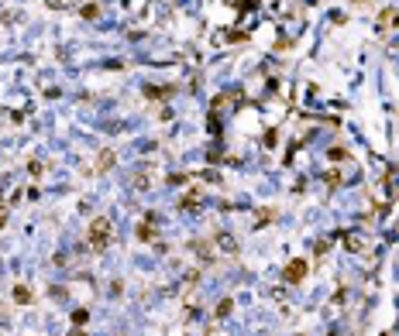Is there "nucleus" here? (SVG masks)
<instances>
[{
    "mask_svg": "<svg viewBox=\"0 0 399 336\" xmlns=\"http://www.w3.org/2000/svg\"><path fill=\"white\" fill-rule=\"evenodd\" d=\"M107 240H110V220H107V216H96V220L90 223V247H93V251H103Z\"/></svg>",
    "mask_w": 399,
    "mask_h": 336,
    "instance_id": "nucleus-1",
    "label": "nucleus"
},
{
    "mask_svg": "<svg viewBox=\"0 0 399 336\" xmlns=\"http://www.w3.org/2000/svg\"><path fill=\"white\" fill-rule=\"evenodd\" d=\"M303 274H306V261H289V268H286V274H282V278L296 285V281H303Z\"/></svg>",
    "mask_w": 399,
    "mask_h": 336,
    "instance_id": "nucleus-2",
    "label": "nucleus"
},
{
    "mask_svg": "<svg viewBox=\"0 0 399 336\" xmlns=\"http://www.w3.org/2000/svg\"><path fill=\"white\" fill-rule=\"evenodd\" d=\"M114 161H117V154H114V151H100V158H96V172H107Z\"/></svg>",
    "mask_w": 399,
    "mask_h": 336,
    "instance_id": "nucleus-3",
    "label": "nucleus"
},
{
    "mask_svg": "<svg viewBox=\"0 0 399 336\" xmlns=\"http://www.w3.org/2000/svg\"><path fill=\"white\" fill-rule=\"evenodd\" d=\"M152 223H155V216H148V223H141V227H138V237H141V240H152V233H155V227H152Z\"/></svg>",
    "mask_w": 399,
    "mask_h": 336,
    "instance_id": "nucleus-4",
    "label": "nucleus"
},
{
    "mask_svg": "<svg viewBox=\"0 0 399 336\" xmlns=\"http://www.w3.org/2000/svg\"><path fill=\"white\" fill-rule=\"evenodd\" d=\"M14 298H18L21 305H28V302H31V295H28V288H24V285H18V288H14Z\"/></svg>",
    "mask_w": 399,
    "mask_h": 336,
    "instance_id": "nucleus-5",
    "label": "nucleus"
},
{
    "mask_svg": "<svg viewBox=\"0 0 399 336\" xmlns=\"http://www.w3.org/2000/svg\"><path fill=\"white\" fill-rule=\"evenodd\" d=\"M272 216H276L272 210H261V213H258V223H255V227H269V220H272Z\"/></svg>",
    "mask_w": 399,
    "mask_h": 336,
    "instance_id": "nucleus-6",
    "label": "nucleus"
},
{
    "mask_svg": "<svg viewBox=\"0 0 399 336\" xmlns=\"http://www.w3.org/2000/svg\"><path fill=\"white\" fill-rule=\"evenodd\" d=\"M0 227H4V199H0Z\"/></svg>",
    "mask_w": 399,
    "mask_h": 336,
    "instance_id": "nucleus-7",
    "label": "nucleus"
}]
</instances>
